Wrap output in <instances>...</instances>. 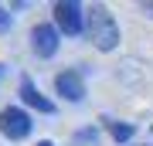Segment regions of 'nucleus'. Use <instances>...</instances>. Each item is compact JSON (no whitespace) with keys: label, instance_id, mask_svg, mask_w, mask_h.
<instances>
[{"label":"nucleus","instance_id":"nucleus-1","mask_svg":"<svg viewBox=\"0 0 153 146\" xmlns=\"http://www.w3.org/2000/svg\"><path fill=\"white\" fill-rule=\"evenodd\" d=\"M85 34H88V41H92L99 51H112L116 44H119V24L112 21V14L105 10L102 4H95L92 10L85 14Z\"/></svg>","mask_w":153,"mask_h":146},{"label":"nucleus","instance_id":"nucleus-2","mask_svg":"<svg viewBox=\"0 0 153 146\" xmlns=\"http://www.w3.org/2000/svg\"><path fill=\"white\" fill-rule=\"evenodd\" d=\"M0 133L7 136V139H27L31 136V116L24 112V109L17 105H7L4 112H0Z\"/></svg>","mask_w":153,"mask_h":146},{"label":"nucleus","instance_id":"nucleus-3","mask_svg":"<svg viewBox=\"0 0 153 146\" xmlns=\"http://www.w3.org/2000/svg\"><path fill=\"white\" fill-rule=\"evenodd\" d=\"M55 21L71 38L85 31V14H82V4L78 0H61V4H55Z\"/></svg>","mask_w":153,"mask_h":146},{"label":"nucleus","instance_id":"nucleus-4","mask_svg":"<svg viewBox=\"0 0 153 146\" xmlns=\"http://www.w3.org/2000/svg\"><path fill=\"white\" fill-rule=\"evenodd\" d=\"M58 44H61V38H58V27L55 24H38L31 31V48H34L38 58H51V54L58 51Z\"/></svg>","mask_w":153,"mask_h":146},{"label":"nucleus","instance_id":"nucleus-5","mask_svg":"<svg viewBox=\"0 0 153 146\" xmlns=\"http://www.w3.org/2000/svg\"><path fill=\"white\" fill-rule=\"evenodd\" d=\"M55 88L61 99H68V102H82L85 99V78L78 75V71H61L55 78Z\"/></svg>","mask_w":153,"mask_h":146},{"label":"nucleus","instance_id":"nucleus-6","mask_svg":"<svg viewBox=\"0 0 153 146\" xmlns=\"http://www.w3.org/2000/svg\"><path fill=\"white\" fill-rule=\"evenodd\" d=\"M21 99H24V102H27L31 109L44 112V116H51V112H55V102H51V99H44V95L38 92V85H34L31 78H24V82H21Z\"/></svg>","mask_w":153,"mask_h":146},{"label":"nucleus","instance_id":"nucleus-7","mask_svg":"<svg viewBox=\"0 0 153 146\" xmlns=\"http://www.w3.org/2000/svg\"><path fill=\"white\" fill-rule=\"evenodd\" d=\"M109 133H112L116 143H129L133 136H136V126H129V122H109Z\"/></svg>","mask_w":153,"mask_h":146},{"label":"nucleus","instance_id":"nucleus-8","mask_svg":"<svg viewBox=\"0 0 153 146\" xmlns=\"http://www.w3.org/2000/svg\"><path fill=\"white\" fill-rule=\"evenodd\" d=\"M10 24H14V14L7 10V7H0V34H4V31H10Z\"/></svg>","mask_w":153,"mask_h":146},{"label":"nucleus","instance_id":"nucleus-9","mask_svg":"<svg viewBox=\"0 0 153 146\" xmlns=\"http://www.w3.org/2000/svg\"><path fill=\"white\" fill-rule=\"evenodd\" d=\"M143 14H150V17H153V0H150V4H143Z\"/></svg>","mask_w":153,"mask_h":146},{"label":"nucleus","instance_id":"nucleus-10","mask_svg":"<svg viewBox=\"0 0 153 146\" xmlns=\"http://www.w3.org/2000/svg\"><path fill=\"white\" fill-rule=\"evenodd\" d=\"M38 146H55V143H48V139H41V143H38Z\"/></svg>","mask_w":153,"mask_h":146},{"label":"nucleus","instance_id":"nucleus-11","mask_svg":"<svg viewBox=\"0 0 153 146\" xmlns=\"http://www.w3.org/2000/svg\"><path fill=\"white\" fill-rule=\"evenodd\" d=\"M0 75H4V65H0Z\"/></svg>","mask_w":153,"mask_h":146}]
</instances>
